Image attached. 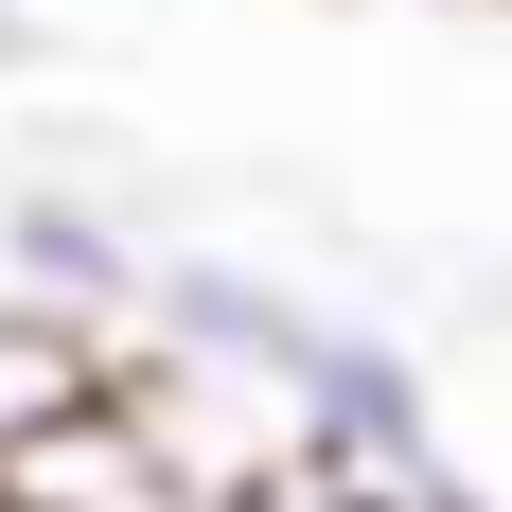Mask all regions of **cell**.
<instances>
[{
	"label": "cell",
	"instance_id": "cell-1",
	"mask_svg": "<svg viewBox=\"0 0 512 512\" xmlns=\"http://www.w3.org/2000/svg\"><path fill=\"white\" fill-rule=\"evenodd\" d=\"M159 248H177V230H159L124 177H71V159L0 177V283H18V301H53V318H89V336H124V318H142Z\"/></svg>",
	"mask_w": 512,
	"mask_h": 512
},
{
	"label": "cell",
	"instance_id": "cell-2",
	"mask_svg": "<svg viewBox=\"0 0 512 512\" xmlns=\"http://www.w3.org/2000/svg\"><path fill=\"white\" fill-rule=\"evenodd\" d=\"M0 495H18V512H212V477L177 460V442H159V407L106 371L53 442H18V460H0Z\"/></svg>",
	"mask_w": 512,
	"mask_h": 512
},
{
	"label": "cell",
	"instance_id": "cell-3",
	"mask_svg": "<svg viewBox=\"0 0 512 512\" xmlns=\"http://www.w3.org/2000/svg\"><path fill=\"white\" fill-rule=\"evenodd\" d=\"M89 389H106V336L0 283V460H18V442H53V424L89 407Z\"/></svg>",
	"mask_w": 512,
	"mask_h": 512
},
{
	"label": "cell",
	"instance_id": "cell-4",
	"mask_svg": "<svg viewBox=\"0 0 512 512\" xmlns=\"http://www.w3.org/2000/svg\"><path fill=\"white\" fill-rule=\"evenodd\" d=\"M0 71H36V18H18V0H0Z\"/></svg>",
	"mask_w": 512,
	"mask_h": 512
},
{
	"label": "cell",
	"instance_id": "cell-5",
	"mask_svg": "<svg viewBox=\"0 0 512 512\" xmlns=\"http://www.w3.org/2000/svg\"><path fill=\"white\" fill-rule=\"evenodd\" d=\"M0 512H18V495H0Z\"/></svg>",
	"mask_w": 512,
	"mask_h": 512
}]
</instances>
